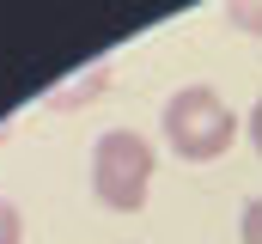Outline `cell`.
I'll use <instances>...</instances> for the list:
<instances>
[{
  "instance_id": "obj_1",
  "label": "cell",
  "mask_w": 262,
  "mask_h": 244,
  "mask_svg": "<svg viewBox=\"0 0 262 244\" xmlns=\"http://www.w3.org/2000/svg\"><path fill=\"white\" fill-rule=\"evenodd\" d=\"M165 147L177 153V159H189V165H213V159H226L232 153V140H238V110L213 92V86H183V92H171L165 98Z\"/></svg>"
},
{
  "instance_id": "obj_2",
  "label": "cell",
  "mask_w": 262,
  "mask_h": 244,
  "mask_svg": "<svg viewBox=\"0 0 262 244\" xmlns=\"http://www.w3.org/2000/svg\"><path fill=\"white\" fill-rule=\"evenodd\" d=\"M152 171H159V159H152V140L140 128L98 134V147H92V195L110 214H140L146 195H152Z\"/></svg>"
},
{
  "instance_id": "obj_3",
  "label": "cell",
  "mask_w": 262,
  "mask_h": 244,
  "mask_svg": "<svg viewBox=\"0 0 262 244\" xmlns=\"http://www.w3.org/2000/svg\"><path fill=\"white\" fill-rule=\"evenodd\" d=\"M238 238H244V244H262V195L244 201V214H238Z\"/></svg>"
},
{
  "instance_id": "obj_4",
  "label": "cell",
  "mask_w": 262,
  "mask_h": 244,
  "mask_svg": "<svg viewBox=\"0 0 262 244\" xmlns=\"http://www.w3.org/2000/svg\"><path fill=\"white\" fill-rule=\"evenodd\" d=\"M18 238H25V220L12 201H0V244H18Z\"/></svg>"
},
{
  "instance_id": "obj_5",
  "label": "cell",
  "mask_w": 262,
  "mask_h": 244,
  "mask_svg": "<svg viewBox=\"0 0 262 244\" xmlns=\"http://www.w3.org/2000/svg\"><path fill=\"white\" fill-rule=\"evenodd\" d=\"M226 18H232L238 31H262V6H232Z\"/></svg>"
},
{
  "instance_id": "obj_6",
  "label": "cell",
  "mask_w": 262,
  "mask_h": 244,
  "mask_svg": "<svg viewBox=\"0 0 262 244\" xmlns=\"http://www.w3.org/2000/svg\"><path fill=\"white\" fill-rule=\"evenodd\" d=\"M244 134H250V147H256V159H262V98L250 104V116H244Z\"/></svg>"
}]
</instances>
